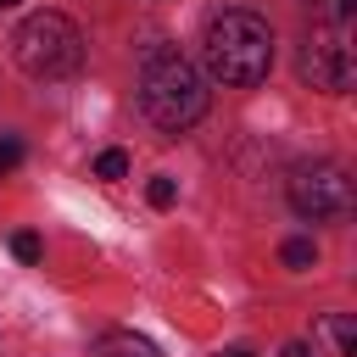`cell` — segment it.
<instances>
[{
  "label": "cell",
  "mask_w": 357,
  "mask_h": 357,
  "mask_svg": "<svg viewBox=\"0 0 357 357\" xmlns=\"http://www.w3.org/2000/svg\"><path fill=\"white\" fill-rule=\"evenodd\" d=\"M351 11H357V0H340V17H351Z\"/></svg>",
  "instance_id": "cell-14"
},
{
  "label": "cell",
  "mask_w": 357,
  "mask_h": 357,
  "mask_svg": "<svg viewBox=\"0 0 357 357\" xmlns=\"http://www.w3.org/2000/svg\"><path fill=\"white\" fill-rule=\"evenodd\" d=\"M279 262H284V268H296V273H307V268H318V240H307V234H296V240H284V245H279Z\"/></svg>",
  "instance_id": "cell-8"
},
{
  "label": "cell",
  "mask_w": 357,
  "mask_h": 357,
  "mask_svg": "<svg viewBox=\"0 0 357 357\" xmlns=\"http://www.w3.org/2000/svg\"><path fill=\"white\" fill-rule=\"evenodd\" d=\"M139 106L162 134H184L206 117V84L173 45H151L139 61Z\"/></svg>",
  "instance_id": "cell-2"
},
{
  "label": "cell",
  "mask_w": 357,
  "mask_h": 357,
  "mask_svg": "<svg viewBox=\"0 0 357 357\" xmlns=\"http://www.w3.org/2000/svg\"><path fill=\"white\" fill-rule=\"evenodd\" d=\"M0 6H22V0H0Z\"/></svg>",
  "instance_id": "cell-16"
},
{
  "label": "cell",
  "mask_w": 357,
  "mask_h": 357,
  "mask_svg": "<svg viewBox=\"0 0 357 357\" xmlns=\"http://www.w3.org/2000/svg\"><path fill=\"white\" fill-rule=\"evenodd\" d=\"M95 351H100V357H162V351H156L145 335H128V329L100 335V340H95Z\"/></svg>",
  "instance_id": "cell-6"
},
{
  "label": "cell",
  "mask_w": 357,
  "mask_h": 357,
  "mask_svg": "<svg viewBox=\"0 0 357 357\" xmlns=\"http://www.w3.org/2000/svg\"><path fill=\"white\" fill-rule=\"evenodd\" d=\"M39 251H45V245H39V234H28V229H22V234H11V257H17V262H39Z\"/></svg>",
  "instance_id": "cell-12"
},
{
  "label": "cell",
  "mask_w": 357,
  "mask_h": 357,
  "mask_svg": "<svg viewBox=\"0 0 357 357\" xmlns=\"http://www.w3.org/2000/svg\"><path fill=\"white\" fill-rule=\"evenodd\" d=\"M17 167H22V139L17 134H0V178L17 173Z\"/></svg>",
  "instance_id": "cell-11"
},
{
  "label": "cell",
  "mask_w": 357,
  "mask_h": 357,
  "mask_svg": "<svg viewBox=\"0 0 357 357\" xmlns=\"http://www.w3.org/2000/svg\"><path fill=\"white\" fill-rule=\"evenodd\" d=\"M145 201H151V206H156V212H167V206H173V201H178V184H173V178H167V173H156V178H151V184H145Z\"/></svg>",
  "instance_id": "cell-10"
},
{
  "label": "cell",
  "mask_w": 357,
  "mask_h": 357,
  "mask_svg": "<svg viewBox=\"0 0 357 357\" xmlns=\"http://www.w3.org/2000/svg\"><path fill=\"white\" fill-rule=\"evenodd\" d=\"M11 56H17V67H22L28 78L56 84V78H73V73L84 67V33H78V22L61 17V11H33V17H22V28L11 33Z\"/></svg>",
  "instance_id": "cell-3"
},
{
  "label": "cell",
  "mask_w": 357,
  "mask_h": 357,
  "mask_svg": "<svg viewBox=\"0 0 357 357\" xmlns=\"http://www.w3.org/2000/svg\"><path fill=\"white\" fill-rule=\"evenodd\" d=\"M301 78H307L312 89H329V95L351 89V78H357V50H351L346 28H318V33L307 39V50H301Z\"/></svg>",
  "instance_id": "cell-5"
},
{
  "label": "cell",
  "mask_w": 357,
  "mask_h": 357,
  "mask_svg": "<svg viewBox=\"0 0 357 357\" xmlns=\"http://www.w3.org/2000/svg\"><path fill=\"white\" fill-rule=\"evenodd\" d=\"M223 357H257V351H245V346H234V351H223Z\"/></svg>",
  "instance_id": "cell-15"
},
{
  "label": "cell",
  "mask_w": 357,
  "mask_h": 357,
  "mask_svg": "<svg viewBox=\"0 0 357 357\" xmlns=\"http://www.w3.org/2000/svg\"><path fill=\"white\" fill-rule=\"evenodd\" d=\"M201 61L218 84L229 89H251L268 78L273 67V28L257 11H218L201 33Z\"/></svg>",
  "instance_id": "cell-1"
},
{
  "label": "cell",
  "mask_w": 357,
  "mask_h": 357,
  "mask_svg": "<svg viewBox=\"0 0 357 357\" xmlns=\"http://www.w3.org/2000/svg\"><path fill=\"white\" fill-rule=\"evenodd\" d=\"M324 340L335 346V357H357V324H351L346 312H335V318H324Z\"/></svg>",
  "instance_id": "cell-7"
},
{
  "label": "cell",
  "mask_w": 357,
  "mask_h": 357,
  "mask_svg": "<svg viewBox=\"0 0 357 357\" xmlns=\"http://www.w3.org/2000/svg\"><path fill=\"white\" fill-rule=\"evenodd\" d=\"M279 357H312V346H307V340H290V346H284Z\"/></svg>",
  "instance_id": "cell-13"
},
{
  "label": "cell",
  "mask_w": 357,
  "mask_h": 357,
  "mask_svg": "<svg viewBox=\"0 0 357 357\" xmlns=\"http://www.w3.org/2000/svg\"><path fill=\"white\" fill-rule=\"evenodd\" d=\"M290 206L301 212V218H346L351 212V178H346V167H335V162H307V167H296L290 173Z\"/></svg>",
  "instance_id": "cell-4"
},
{
  "label": "cell",
  "mask_w": 357,
  "mask_h": 357,
  "mask_svg": "<svg viewBox=\"0 0 357 357\" xmlns=\"http://www.w3.org/2000/svg\"><path fill=\"white\" fill-rule=\"evenodd\" d=\"M95 178H100V184L128 178V151H100V156H95Z\"/></svg>",
  "instance_id": "cell-9"
}]
</instances>
